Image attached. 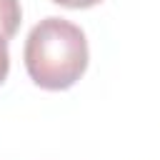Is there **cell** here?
Returning a JSON list of instances; mask_svg holds the SVG:
<instances>
[{"instance_id":"obj_1","label":"cell","mask_w":160,"mask_h":160,"mask_svg":"<svg viewBox=\"0 0 160 160\" xmlns=\"http://www.w3.org/2000/svg\"><path fill=\"white\" fill-rule=\"evenodd\" d=\"M22 58L35 85L45 90H68L88 68V40L75 22L50 15L30 30Z\"/></svg>"},{"instance_id":"obj_2","label":"cell","mask_w":160,"mask_h":160,"mask_svg":"<svg viewBox=\"0 0 160 160\" xmlns=\"http://www.w3.org/2000/svg\"><path fill=\"white\" fill-rule=\"evenodd\" d=\"M22 20L20 0H0V40H10Z\"/></svg>"},{"instance_id":"obj_4","label":"cell","mask_w":160,"mask_h":160,"mask_svg":"<svg viewBox=\"0 0 160 160\" xmlns=\"http://www.w3.org/2000/svg\"><path fill=\"white\" fill-rule=\"evenodd\" d=\"M55 5H62V8H72V10H82V8H92L102 0H52Z\"/></svg>"},{"instance_id":"obj_3","label":"cell","mask_w":160,"mask_h":160,"mask_svg":"<svg viewBox=\"0 0 160 160\" xmlns=\"http://www.w3.org/2000/svg\"><path fill=\"white\" fill-rule=\"evenodd\" d=\"M10 70V50H8V40H0V85L5 82Z\"/></svg>"}]
</instances>
